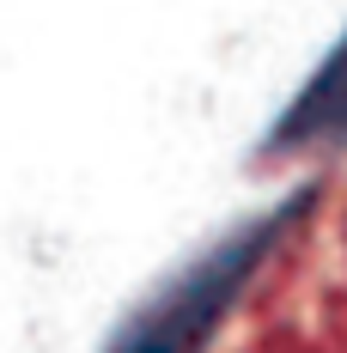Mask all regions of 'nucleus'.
<instances>
[{"mask_svg":"<svg viewBox=\"0 0 347 353\" xmlns=\"http://www.w3.org/2000/svg\"><path fill=\"white\" fill-rule=\"evenodd\" d=\"M311 195L317 189H299V195H286L275 208L250 213L226 238H213L201 256H189L171 281H159L128 317L116 323V335L104 341V353H208V341L219 335V323L232 317V305L256 286V274L268 268V256L305 219Z\"/></svg>","mask_w":347,"mask_h":353,"instance_id":"obj_1","label":"nucleus"},{"mask_svg":"<svg viewBox=\"0 0 347 353\" xmlns=\"http://www.w3.org/2000/svg\"><path fill=\"white\" fill-rule=\"evenodd\" d=\"M347 141V31L317 61V73L286 98L268 128V152H329Z\"/></svg>","mask_w":347,"mask_h":353,"instance_id":"obj_2","label":"nucleus"}]
</instances>
